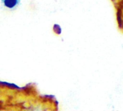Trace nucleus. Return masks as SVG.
Wrapping results in <instances>:
<instances>
[{
    "label": "nucleus",
    "mask_w": 123,
    "mask_h": 111,
    "mask_svg": "<svg viewBox=\"0 0 123 111\" xmlns=\"http://www.w3.org/2000/svg\"><path fill=\"white\" fill-rule=\"evenodd\" d=\"M20 0H1V4L4 7L9 10L15 9L19 4Z\"/></svg>",
    "instance_id": "obj_1"
}]
</instances>
